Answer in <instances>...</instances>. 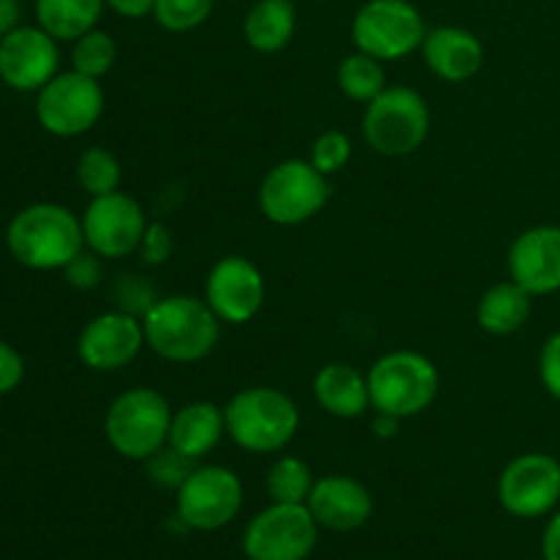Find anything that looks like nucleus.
Wrapping results in <instances>:
<instances>
[{
	"label": "nucleus",
	"instance_id": "obj_1",
	"mask_svg": "<svg viewBox=\"0 0 560 560\" xmlns=\"http://www.w3.org/2000/svg\"><path fill=\"white\" fill-rule=\"evenodd\" d=\"M5 249L31 271H63L85 249L82 219L58 202H33L11 217Z\"/></svg>",
	"mask_w": 560,
	"mask_h": 560
},
{
	"label": "nucleus",
	"instance_id": "obj_2",
	"mask_svg": "<svg viewBox=\"0 0 560 560\" xmlns=\"http://www.w3.org/2000/svg\"><path fill=\"white\" fill-rule=\"evenodd\" d=\"M219 320L206 299L164 295L142 315L145 348L173 364H195L213 353L219 342Z\"/></svg>",
	"mask_w": 560,
	"mask_h": 560
},
{
	"label": "nucleus",
	"instance_id": "obj_3",
	"mask_svg": "<svg viewBox=\"0 0 560 560\" xmlns=\"http://www.w3.org/2000/svg\"><path fill=\"white\" fill-rule=\"evenodd\" d=\"M228 438L249 454H277L295 438L301 413L293 399L273 386H252L224 405Z\"/></svg>",
	"mask_w": 560,
	"mask_h": 560
},
{
	"label": "nucleus",
	"instance_id": "obj_4",
	"mask_svg": "<svg viewBox=\"0 0 560 560\" xmlns=\"http://www.w3.org/2000/svg\"><path fill=\"white\" fill-rule=\"evenodd\" d=\"M173 408L156 388L137 386L118 394L104 416V438L115 454L131 463H148L167 446Z\"/></svg>",
	"mask_w": 560,
	"mask_h": 560
},
{
	"label": "nucleus",
	"instance_id": "obj_5",
	"mask_svg": "<svg viewBox=\"0 0 560 560\" xmlns=\"http://www.w3.org/2000/svg\"><path fill=\"white\" fill-rule=\"evenodd\" d=\"M370 399L375 413L410 419L435 402L441 375L432 359L416 350H392L370 366Z\"/></svg>",
	"mask_w": 560,
	"mask_h": 560
},
{
	"label": "nucleus",
	"instance_id": "obj_6",
	"mask_svg": "<svg viewBox=\"0 0 560 560\" xmlns=\"http://www.w3.org/2000/svg\"><path fill=\"white\" fill-rule=\"evenodd\" d=\"M432 113L419 91L408 85H392L372 98L361 118V131L370 148L381 156H410L430 137Z\"/></svg>",
	"mask_w": 560,
	"mask_h": 560
},
{
	"label": "nucleus",
	"instance_id": "obj_7",
	"mask_svg": "<svg viewBox=\"0 0 560 560\" xmlns=\"http://www.w3.org/2000/svg\"><path fill=\"white\" fill-rule=\"evenodd\" d=\"M328 195L331 186L326 175L315 170V164L304 159H284L266 173L257 202L268 222L279 228H295L315 219L326 208Z\"/></svg>",
	"mask_w": 560,
	"mask_h": 560
},
{
	"label": "nucleus",
	"instance_id": "obj_8",
	"mask_svg": "<svg viewBox=\"0 0 560 560\" xmlns=\"http://www.w3.org/2000/svg\"><path fill=\"white\" fill-rule=\"evenodd\" d=\"M350 36L359 52L377 60H402L421 49L427 25L410 0H366L355 11Z\"/></svg>",
	"mask_w": 560,
	"mask_h": 560
},
{
	"label": "nucleus",
	"instance_id": "obj_9",
	"mask_svg": "<svg viewBox=\"0 0 560 560\" xmlns=\"http://www.w3.org/2000/svg\"><path fill=\"white\" fill-rule=\"evenodd\" d=\"M244 506V485L224 465H202L175 490V514L189 530L211 534L233 523Z\"/></svg>",
	"mask_w": 560,
	"mask_h": 560
},
{
	"label": "nucleus",
	"instance_id": "obj_10",
	"mask_svg": "<svg viewBox=\"0 0 560 560\" xmlns=\"http://www.w3.org/2000/svg\"><path fill=\"white\" fill-rule=\"evenodd\" d=\"M104 113L102 82L80 71H58L36 93V120L47 135L80 137L98 124Z\"/></svg>",
	"mask_w": 560,
	"mask_h": 560
},
{
	"label": "nucleus",
	"instance_id": "obj_11",
	"mask_svg": "<svg viewBox=\"0 0 560 560\" xmlns=\"http://www.w3.org/2000/svg\"><path fill=\"white\" fill-rule=\"evenodd\" d=\"M317 530L306 503H271L244 530L249 560H306L317 545Z\"/></svg>",
	"mask_w": 560,
	"mask_h": 560
},
{
	"label": "nucleus",
	"instance_id": "obj_12",
	"mask_svg": "<svg viewBox=\"0 0 560 560\" xmlns=\"http://www.w3.org/2000/svg\"><path fill=\"white\" fill-rule=\"evenodd\" d=\"M82 233L85 246L96 252L102 260H120L140 249L142 233L148 228L145 211L140 202L126 191L91 197L82 213Z\"/></svg>",
	"mask_w": 560,
	"mask_h": 560
},
{
	"label": "nucleus",
	"instance_id": "obj_13",
	"mask_svg": "<svg viewBox=\"0 0 560 560\" xmlns=\"http://www.w3.org/2000/svg\"><path fill=\"white\" fill-rule=\"evenodd\" d=\"M498 501L512 517L536 520L560 501V463L550 454H520L498 479Z\"/></svg>",
	"mask_w": 560,
	"mask_h": 560
},
{
	"label": "nucleus",
	"instance_id": "obj_14",
	"mask_svg": "<svg viewBox=\"0 0 560 560\" xmlns=\"http://www.w3.org/2000/svg\"><path fill=\"white\" fill-rule=\"evenodd\" d=\"M58 71V38L44 27L20 25L0 38V82L11 91L38 93Z\"/></svg>",
	"mask_w": 560,
	"mask_h": 560
},
{
	"label": "nucleus",
	"instance_id": "obj_15",
	"mask_svg": "<svg viewBox=\"0 0 560 560\" xmlns=\"http://www.w3.org/2000/svg\"><path fill=\"white\" fill-rule=\"evenodd\" d=\"M145 348L142 317L131 312H102L77 337V359L93 372H115L129 366Z\"/></svg>",
	"mask_w": 560,
	"mask_h": 560
},
{
	"label": "nucleus",
	"instance_id": "obj_16",
	"mask_svg": "<svg viewBox=\"0 0 560 560\" xmlns=\"http://www.w3.org/2000/svg\"><path fill=\"white\" fill-rule=\"evenodd\" d=\"M206 301L213 315L230 326H244L266 301V279L262 271L241 255H228L208 271Z\"/></svg>",
	"mask_w": 560,
	"mask_h": 560
},
{
	"label": "nucleus",
	"instance_id": "obj_17",
	"mask_svg": "<svg viewBox=\"0 0 560 560\" xmlns=\"http://www.w3.org/2000/svg\"><path fill=\"white\" fill-rule=\"evenodd\" d=\"M509 277L530 295H550L560 290V228L539 224L509 246Z\"/></svg>",
	"mask_w": 560,
	"mask_h": 560
},
{
	"label": "nucleus",
	"instance_id": "obj_18",
	"mask_svg": "<svg viewBox=\"0 0 560 560\" xmlns=\"http://www.w3.org/2000/svg\"><path fill=\"white\" fill-rule=\"evenodd\" d=\"M306 509L320 528L334 534H350L372 517V495L359 479L331 474L315 481Z\"/></svg>",
	"mask_w": 560,
	"mask_h": 560
},
{
	"label": "nucleus",
	"instance_id": "obj_19",
	"mask_svg": "<svg viewBox=\"0 0 560 560\" xmlns=\"http://www.w3.org/2000/svg\"><path fill=\"white\" fill-rule=\"evenodd\" d=\"M427 69L443 82H468L479 74L485 63V44L479 36L457 25H441L435 31H427L421 44Z\"/></svg>",
	"mask_w": 560,
	"mask_h": 560
},
{
	"label": "nucleus",
	"instance_id": "obj_20",
	"mask_svg": "<svg viewBox=\"0 0 560 560\" xmlns=\"http://www.w3.org/2000/svg\"><path fill=\"white\" fill-rule=\"evenodd\" d=\"M224 435H228L224 408H217L206 399H197V402H186L184 408L173 413L167 446L175 448L180 457L195 463V459L208 457Z\"/></svg>",
	"mask_w": 560,
	"mask_h": 560
},
{
	"label": "nucleus",
	"instance_id": "obj_21",
	"mask_svg": "<svg viewBox=\"0 0 560 560\" xmlns=\"http://www.w3.org/2000/svg\"><path fill=\"white\" fill-rule=\"evenodd\" d=\"M312 394H315V402L334 419H361L372 408L366 375L342 361L317 370Z\"/></svg>",
	"mask_w": 560,
	"mask_h": 560
},
{
	"label": "nucleus",
	"instance_id": "obj_22",
	"mask_svg": "<svg viewBox=\"0 0 560 560\" xmlns=\"http://www.w3.org/2000/svg\"><path fill=\"white\" fill-rule=\"evenodd\" d=\"M295 5L290 0H257L244 20V38L255 52H282L295 36Z\"/></svg>",
	"mask_w": 560,
	"mask_h": 560
},
{
	"label": "nucleus",
	"instance_id": "obj_23",
	"mask_svg": "<svg viewBox=\"0 0 560 560\" xmlns=\"http://www.w3.org/2000/svg\"><path fill=\"white\" fill-rule=\"evenodd\" d=\"M530 299L528 290L520 288L517 282H498L481 295L476 320L479 328L490 337H512L528 323L530 317Z\"/></svg>",
	"mask_w": 560,
	"mask_h": 560
},
{
	"label": "nucleus",
	"instance_id": "obj_24",
	"mask_svg": "<svg viewBox=\"0 0 560 560\" xmlns=\"http://www.w3.org/2000/svg\"><path fill=\"white\" fill-rule=\"evenodd\" d=\"M104 9V0H36V22L58 42H77L98 25Z\"/></svg>",
	"mask_w": 560,
	"mask_h": 560
},
{
	"label": "nucleus",
	"instance_id": "obj_25",
	"mask_svg": "<svg viewBox=\"0 0 560 560\" xmlns=\"http://www.w3.org/2000/svg\"><path fill=\"white\" fill-rule=\"evenodd\" d=\"M337 85L339 91L348 98H353V102L370 104L372 98H377L388 88L383 60L355 49L353 55L342 58V63H339Z\"/></svg>",
	"mask_w": 560,
	"mask_h": 560
},
{
	"label": "nucleus",
	"instance_id": "obj_26",
	"mask_svg": "<svg viewBox=\"0 0 560 560\" xmlns=\"http://www.w3.org/2000/svg\"><path fill=\"white\" fill-rule=\"evenodd\" d=\"M315 487L310 465L299 457H279L268 468L266 490L271 503H306L310 492Z\"/></svg>",
	"mask_w": 560,
	"mask_h": 560
},
{
	"label": "nucleus",
	"instance_id": "obj_27",
	"mask_svg": "<svg viewBox=\"0 0 560 560\" xmlns=\"http://www.w3.org/2000/svg\"><path fill=\"white\" fill-rule=\"evenodd\" d=\"M77 184L85 195L91 197H102L109 195V191H118L120 178V162L115 159L113 151L107 148H88V151L80 153L77 159Z\"/></svg>",
	"mask_w": 560,
	"mask_h": 560
},
{
	"label": "nucleus",
	"instance_id": "obj_28",
	"mask_svg": "<svg viewBox=\"0 0 560 560\" xmlns=\"http://www.w3.org/2000/svg\"><path fill=\"white\" fill-rule=\"evenodd\" d=\"M71 69L80 71V74L93 77V80H102L104 74H109V69L118 60V47H115V38L107 31H88L85 36H80L77 42H71Z\"/></svg>",
	"mask_w": 560,
	"mask_h": 560
},
{
	"label": "nucleus",
	"instance_id": "obj_29",
	"mask_svg": "<svg viewBox=\"0 0 560 560\" xmlns=\"http://www.w3.org/2000/svg\"><path fill=\"white\" fill-rule=\"evenodd\" d=\"M217 0H156L153 20L170 33H189L206 25Z\"/></svg>",
	"mask_w": 560,
	"mask_h": 560
},
{
	"label": "nucleus",
	"instance_id": "obj_30",
	"mask_svg": "<svg viewBox=\"0 0 560 560\" xmlns=\"http://www.w3.org/2000/svg\"><path fill=\"white\" fill-rule=\"evenodd\" d=\"M350 156H353V142H350V137L339 129H328L312 145L310 162L328 178V175H337L350 162Z\"/></svg>",
	"mask_w": 560,
	"mask_h": 560
},
{
	"label": "nucleus",
	"instance_id": "obj_31",
	"mask_svg": "<svg viewBox=\"0 0 560 560\" xmlns=\"http://www.w3.org/2000/svg\"><path fill=\"white\" fill-rule=\"evenodd\" d=\"M148 470H151V476L159 481V485L175 487V490H178V487L184 485L186 476H189L195 468H191V459L180 457L175 448L167 446L148 459Z\"/></svg>",
	"mask_w": 560,
	"mask_h": 560
},
{
	"label": "nucleus",
	"instance_id": "obj_32",
	"mask_svg": "<svg viewBox=\"0 0 560 560\" xmlns=\"http://www.w3.org/2000/svg\"><path fill=\"white\" fill-rule=\"evenodd\" d=\"M66 273V282L71 284V288L77 290H93L102 284L104 279V266H102V257L96 255V252H91L85 246V249L80 252V255L74 257V260L69 262V266L63 268Z\"/></svg>",
	"mask_w": 560,
	"mask_h": 560
},
{
	"label": "nucleus",
	"instance_id": "obj_33",
	"mask_svg": "<svg viewBox=\"0 0 560 560\" xmlns=\"http://www.w3.org/2000/svg\"><path fill=\"white\" fill-rule=\"evenodd\" d=\"M173 230L167 228V224L162 222H148L145 233H142V241H140V255L142 260L148 262V266H164V262L170 260V255H173Z\"/></svg>",
	"mask_w": 560,
	"mask_h": 560
},
{
	"label": "nucleus",
	"instance_id": "obj_34",
	"mask_svg": "<svg viewBox=\"0 0 560 560\" xmlns=\"http://www.w3.org/2000/svg\"><path fill=\"white\" fill-rule=\"evenodd\" d=\"M25 381V359L11 342L0 339V397H9Z\"/></svg>",
	"mask_w": 560,
	"mask_h": 560
},
{
	"label": "nucleus",
	"instance_id": "obj_35",
	"mask_svg": "<svg viewBox=\"0 0 560 560\" xmlns=\"http://www.w3.org/2000/svg\"><path fill=\"white\" fill-rule=\"evenodd\" d=\"M539 377L552 399L560 402V331L545 342L539 355Z\"/></svg>",
	"mask_w": 560,
	"mask_h": 560
},
{
	"label": "nucleus",
	"instance_id": "obj_36",
	"mask_svg": "<svg viewBox=\"0 0 560 560\" xmlns=\"http://www.w3.org/2000/svg\"><path fill=\"white\" fill-rule=\"evenodd\" d=\"M104 5L118 16H126V20H142V16L153 14L156 0H104Z\"/></svg>",
	"mask_w": 560,
	"mask_h": 560
},
{
	"label": "nucleus",
	"instance_id": "obj_37",
	"mask_svg": "<svg viewBox=\"0 0 560 560\" xmlns=\"http://www.w3.org/2000/svg\"><path fill=\"white\" fill-rule=\"evenodd\" d=\"M541 556L545 560H560V512L547 523L541 536Z\"/></svg>",
	"mask_w": 560,
	"mask_h": 560
},
{
	"label": "nucleus",
	"instance_id": "obj_38",
	"mask_svg": "<svg viewBox=\"0 0 560 560\" xmlns=\"http://www.w3.org/2000/svg\"><path fill=\"white\" fill-rule=\"evenodd\" d=\"M20 0H0V38H3L5 33L14 31V27H20Z\"/></svg>",
	"mask_w": 560,
	"mask_h": 560
},
{
	"label": "nucleus",
	"instance_id": "obj_39",
	"mask_svg": "<svg viewBox=\"0 0 560 560\" xmlns=\"http://www.w3.org/2000/svg\"><path fill=\"white\" fill-rule=\"evenodd\" d=\"M399 421H402V419H397V416L375 413V419H372V430H375L377 438L388 441V438H394L399 432Z\"/></svg>",
	"mask_w": 560,
	"mask_h": 560
}]
</instances>
